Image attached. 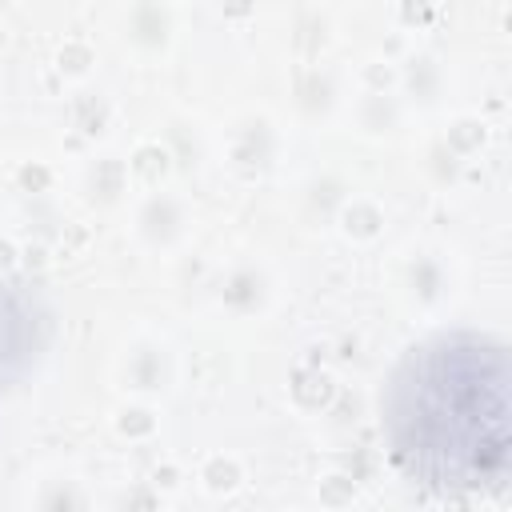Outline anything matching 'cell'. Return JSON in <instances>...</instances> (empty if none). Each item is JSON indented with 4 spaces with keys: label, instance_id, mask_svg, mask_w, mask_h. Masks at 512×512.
I'll return each mask as SVG.
<instances>
[{
    "label": "cell",
    "instance_id": "cell-1",
    "mask_svg": "<svg viewBox=\"0 0 512 512\" xmlns=\"http://www.w3.org/2000/svg\"><path fill=\"white\" fill-rule=\"evenodd\" d=\"M384 436L396 464L436 492L500 488L512 448L504 344L452 332L412 348L384 388Z\"/></svg>",
    "mask_w": 512,
    "mask_h": 512
}]
</instances>
